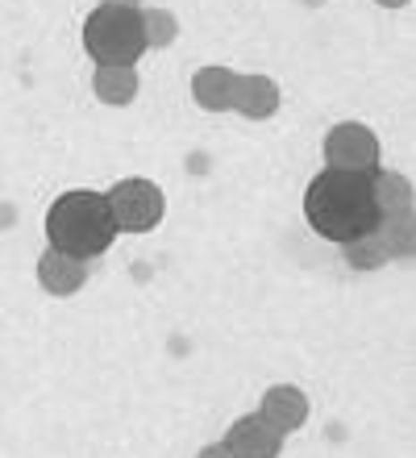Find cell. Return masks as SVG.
Segmentation results:
<instances>
[{"label":"cell","mask_w":416,"mask_h":458,"mask_svg":"<svg viewBox=\"0 0 416 458\" xmlns=\"http://www.w3.org/2000/svg\"><path fill=\"white\" fill-rule=\"evenodd\" d=\"M304 217L325 242L345 246L358 233H370L379 225V208L370 196V175H350V171H329L312 175L304 192Z\"/></svg>","instance_id":"obj_1"},{"label":"cell","mask_w":416,"mask_h":458,"mask_svg":"<svg viewBox=\"0 0 416 458\" xmlns=\"http://www.w3.org/2000/svg\"><path fill=\"white\" fill-rule=\"evenodd\" d=\"M47 242L50 250L75 254V259H100L117 242V225L108 217L105 192L72 188L47 208Z\"/></svg>","instance_id":"obj_2"},{"label":"cell","mask_w":416,"mask_h":458,"mask_svg":"<svg viewBox=\"0 0 416 458\" xmlns=\"http://www.w3.org/2000/svg\"><path fill=\"white\" fill-rule=\"evenodd\" d=\"M142 13V9H138ZM133 9H100L83 21V50L92 55V63L100 67H133L146 55V38H142V17Z\"/></svg>","instance_id":"obj_3"},{"label":"cell","mask_w":416,"mask_h":458,"mask_svg":"<svg viewBox=\"0 0 416 458\" xmlns=\"http://www.w3.org/2000/svg\"><path fill=\"white\" fill-rule=\"evenodd\" d=\"M105 205H108V217L117 225V233H146L155 229L166 213V196L155 180H117L113 188L105 192Z\"/></svg>","instance_id":"obj_4"},{"label":"cell","mask_w":416,"mask_h":458,"mask_svg":"<svg viewBox=\"0 0 416 458\" xmlns=\"http://www.w3.org/2000/svg\"><path fill=\"white\" fill-rule=\"evenodd\" d=\"M383 158V146L370 125L362 121H337L325 133V167L350 171V175H375Z\"/></svg>","instance_id":"obj_5"},{"label":"cell","mask_w":416,"mask_h":458,"mask_svg":"<svg viewBox=\"0 0 416 458\" xmlns=\"http://www.w3.org/2000/svg\"><path fill=\"white\" fill-rule=\"evenodd\" d=\"M225 446H229L233 458H279V450H284V434L271 429L259 412H246V417H238V421L229 425Z\"/></svg>","instance_id":"obj_6"},{"label":"cell","mask_w":416,"mask_h":458,"mask_svg":"<svg viewBox=\"0 0 416 458\" xmlns=\"http://www.w3.org/2000/svg\"><path fill=\"white\" fill-rule=\"evenodd\" d=\"M259 417L271 429H279V434H296L300 425L309 421V396L300 392L296 384H275L262 392V404H259Z\"/></svg>","instance_id":"obj_7"},{"label":"cell","mask_w":416,"mask_h":458,"mask_svg":"<svg viewBox=\"0 0 416 458\" xmlns=\"http://www.w3.org/2000/svg\"><path fill=\"white\" fill-rule=\"evenodd\" d=\"M229 109L250 121H267L279 113V84L271 75H233V100Z\"/></svg>","instance_id":"obj_8"},{"label":"cell","mask_w":416,"mask_h":458,"mask_svg":"<svg viewBox=\"0 0 416 458\" xmlns=\"http://www.w3.org/2000/svg\"><path fill=\"white\" fill-rule=\"evenodd\" d=\"M38 284L50 296H75L88 284V259H75V254H63L47 246L42 259H38Z\"/></svg>","instance_id":"obj_9"},{"label":"cell","mask_w":416,"mask_h":458,"mask_svg":"<svg viewBox=\"0 0 416 458\" xmlns=\"http://www.w3.org/2000/svg\"><path fill=\"white\" fill-rule=\"evenodd\" d=\"M370 196H375V208H379V221L412 217V183L400 171H375L370 175Z\"/></svg>","instance_id":"obj_10"},{"label":"cell","mask_w":416,"mask_h":458,"mask_svg":"<svg viewBox=\"0 0 416 458\" xmlns=\"http://www.w3.org/2000/svg\"><path fill=\"white\" fill-rule=\"evenodd\" d=\"M233 75L229 67H221V63H208V67H200V72L191 75V97H196V105H200L204 113H229V100H233Z\"/></svg>","instance_id":"obj_11"},{"label":"cell","mask_w":416,"mask_h":458,"mask_svg":"<svg viewBox=\"0 0 416 458\" xmlns=\"http://www.w3.org/2000/svg\"><path fill=\"white\" fill-rule=\"evenodd\" d=\"M92 88L105 105L121 109V105H130V100L138 97V72H133V67H105V63H100L92 72Z\"/></svg>","instance_id":"obj_12"},{"label":"cell","mask_w":416,"mask_h":458,"mask_svg":"<svg viewBox=\"0 0 416 458\" xmlns=\"http://www.w3.org/2000/svg\"><path fill=\"white\" fill-rule=\"evenodd\" d=\"M342 254H345V263L354 267V271H379V267L395 263L392 250H387V242H383V233H379V225L370 229V233H358V238H350L342 246Z\"/></svg>","instance_id":"obj_13"},{"label":"cell","mask_w":416,"mask_h":458,"mask_svg":"<svg viewBox=\"0 0 416 458\" xmlns=\"http://www.w3.org/2000/svg\"><path fill=\"white\" fill-rule=\"evenodd\" d=\"M142 17V38H146V50L150 47H171L179 38V21H175V13H166V9H142L138 13Z\"/></svg>","instance_id":"obj_14"},{"label":"cell","mask_w":416,"mask_h":458,"mask_svg":"<svg viewBox=\"0 0 416 458\" xmlns=\"http://www.w3.org/2000/svg\"><path fill=\"white\" fill-rule=\"evenodd\" d=\"M196 458H233V454H229V446H225V442H213V446H204Z\"/></svg>","instance_id":"obj_15"},{"label":"cell","mask_w":416,"mask_h":458,"mask_svg":"<svg viewBox=\"0 0 416 458\" xmlns=\"http://www.w3.org/2000/svg\"><path fill=\"white\" fill-rule=\"evenodd\" d=\"M105 4L108 9H133V13L142 9V0H105Z\"/></svg>","instance_id":"obj_16"},{"label":"cell","mask_w":416,"mask_h":458,"mask_svg":"<svg viewBox=\"0 0 416 458\" xmlns=\"http://www.w3.org/2000/svg\"><path fill=\"white\" fill-rule=\"evenodd\" d=\"M375 4H383V9H404L408 0H375Z\"/></svg>","instance_id":"obj_17"}]
</instances>
